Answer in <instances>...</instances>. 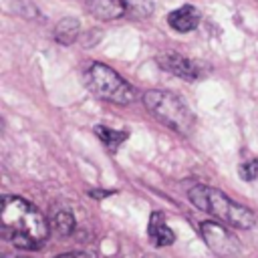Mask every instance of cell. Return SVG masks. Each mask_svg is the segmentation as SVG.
Masks as SVG:
<instances>
[{"label": "cell", "mask_w": 258, "mask_h": 258, "mask_svg": "<svg viewBox=\"0 0 258 258\" xmlns=\"http://www.w3.org/2000/svg\"><path fill=\"white\" fill-rule=\"evenodd\" d=\"M145 258H155V256H145Z\"/></svg>", "instance_id": "obj_18"}, {"label": "cell", "mask_w": 258, "mask_h": 258, "mask_svg": "<svg viewBox=\"0 0 258 258\" xmlns=\"http://www.w3.org/2000/svg\"><path fill=\"white\" fill-rule=\"evenodd\" d=\"M143 105L159 123H163L175 133L187 135L189 129L194 127V115L189 113L185 103L169 91H159V89L147 91L143 95Z\"/></svg>", "instance_id": "obj_3"}, {"label": "cell", "mask_w": 258, "mask_h": 258, "mask_svg": "<svg viewBox=\"0 0 258 258\" xmlns=\"http://www.w3.org/2000/svg\"><path fill=\"white\" fill-rule=\"evenodd\" d=\"M238 173L242 179L246 181H252L258 177V159H250V161H244L240 167H238Z\"/></svg>", "instance_id": "obj_14"}, {"label": "cell", "mask_w": 258, "mask_h": 258, "mask_svg": "<svg viewBox=\"0 0 258 258\" xmlns=\"http://www.w3.org/2000/svg\"><path fill=\"white\" fill-rule=\"evenodd\" d=\"M95 135L109 147V149H117L127 137H129V133L127 131H117V129H109V127H105V125H97L95 127Z\"/></svg>", "instance_id": "obj_11"}, {"label": "cell", "mask_w": 258, "mask_h": 258, "mask_svg": "<svg viewBox=\"0 0 258 258\" xmlns=\"http://www.w3.org/2000/svg\"><path fill=\"white\" fill-rule=\"evenodd\" d=\"M50 226L58 236H69L75 230V218L69 210H58V212H54Z\"/></svg>", "instance_id": "obj_12"}, {"label": "cell", "mask_w": 258, "mask_h": 258, "mask_svg": "<svg viewBox=\"0 0 258 258\" xmlns=\"http://www.w3.org/2000/svg\"><path fill=\"white\" fill-rule=\"evenodd\" d=\"M189 202L198 210L208 212L210 216L222 220L226 226L250 230L256 224V216H254L252 210H248V208L232 202L226 194H222L216 187H210V185H194L189 189Z\"/></svg>", "instance_id": "obj_2"}, {"label": "cell", "mask_w": 258, "mask_h": 258, "mask_svg": "<svg viewBox=\"0 0 258 258\" xmlns=\"http://www.w3.org/2000/svg\"><path fill=\"white\" fill-rule=\"evenodd\" d=\"M85 79H87V87L99 99H105V101H111L117 105H127L135 97L133 87L127 81H123V77L119 73H115L113 69H109L103 62H93L89 67Z\"/></svg>", "instance_id": "obj_4"}, {"label": "cell", "mask_w": 258, "mask_h": 258, "mask_svg": "<svg viewBox=\"0 0 258 258\" xmlns=\"http://www.w3.org/2000/svg\"><path fill=\"white\" fill-rule=\"evenodd\" d=\"M2 236L22 250L40 248L48 236V222L26 200L16 196H2L0 206Z\"/></svg>", "instance_id": "obj_1"}, {"label": "cell", "mask_w": 258, "mask_h": 258, "mask_svg": "<svg viewBox=\"0 0 258 258\" xmlns=\"http://www.w3.org/2000/svg\"><path fill=\"white\" fill-rule=\"evenodd\" d=\"M56 258H91V256L85 254V252H69V254H60Z\"/></svg>", "instance_id": "obj_15"}, {"label": "cell", "mask_w": 258, "mask_h": 258, "mask_svg": "<svg viewBox=\"0 0 258 258\" xmlns=\"http://www.w3.org/2000/svg\"><path fill=\"white\" fill-rule=\"evenodd\" d=\"M111 191H91V198H105V196H109Z\"/></svg>", "instance_id": "obj_16"}, {"label": "cell", "mask_w": 258, "mask_h": 258, "mask_svg": "<svg viewBox=\"0 0 258 258\" xmlns=\"http://www.w3.org/2000/svg\"><path fill=\"white\" fill-rule=\"evenodd\" d=\"M87 10L99 20H115L127 16L125 0H87Z\"/></svg>", "instance_id": "obj_7"}, {"label": "cell", "mask_w": 258, "mask_h": 258, "mask_svg": "<svg viewBox=\"0 0 258 258\" xmlns=\"http://www.w3.org/2000/svg\"><path fill=\"white\" fill-rule=\"evenodd\" d=\"M127 16L131 18H145L153 12V0H125Z\"/></svg>", "instance_id": "obj_13"}, {"label": "cell", "mask_w": 258, "mask_h": 258, "mask_svg": "<svg viewBox=\"0 0 258 258\" xmlns=\"http://www.w3.org/2000/svg\"><path fill=\"white\" fill-rule=\"evenodd\" d=\"M79 32H81V24L77 18H62L54 28V38L60 44H73L79 38Z\"/></svg>", "instance_id": "obj_10"}, {"label": "cell", "mask_w": 258, "mask_h": 258, "mask_svg": "<svg viewBox=\"0 0 258 258\" xmlns=\"http://www.w3.org/2000/svg\"><path fill=\"white\" fill-rule=\"evenodd\" d=\"M157 64L163 71H167V73H171V75H175V77H179L183 81H198L202 77V73H204L198 62H194V60H189V58H185V56H181L177 52H161V54H157Z\"/></svg>", "instance_id": "obj_6"}, {"label": "cell", "mask_w": 258, "mask_h": 258, "mask_svg": "<svg viewBox=\"0 0 258 258\" xmlns=\"http://www.w3.org/2000/svg\"><path fill=\"white\" fill-rule=\"evenodd\" d=\"M200 234L206 242V246L222 256V258H230V256H236L240 250H242V244L238 240V236L234 232H230L226 228V224H218V222H202L200 226Z\"/></svg>", "instance_id": "obj_5"}, {"label": "cell", "mask_w": 258, "mask_h": 258, "mask_svg": "<svg viewBox=\"0 0 258 258\" xmlns=\"http://www.w3.org/2000/svg\"><path fill=\"white\" fill-rule=\"evenodd\" d=\"M149 240L155 246H169L175 240V234L165 226V218L161 212H153L151 220H149V228H147Z\"/></svg>", "instance_id": "obj_9"}, {"label": "cell", "mask_w": 258, "mask_h": 258, "mask_svg": "<svg viewBox=\"0 0 258 258\" xmlns=\"http://www.w3.org/2000/svg\"><path fill=\"white\" fill-rule=\"evenodd\" d=\"M4 258H24V256H4Z\"/></svg>", "instance_id": "obj_17"}, {"label": "cell", "mask_w": 258, "mask_h": 258, "mask_svg": "<svg viewBox=\"0 0 258 258\" xmlns=\"http://www.w3.org/2000/svg\"><path fill=\"white\" fill-rule=\"evenodd\" d=\"M200 18H202V14H200V10H198L196 6L183 4L181 8L169 12L167 22H169V26H171L173 30H177V32H189V30H194V28L200 24Z\"/></svg>", "instance_id": "obj_8"}]
</instances>
